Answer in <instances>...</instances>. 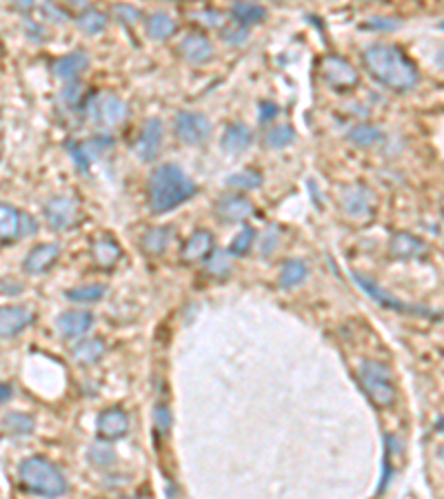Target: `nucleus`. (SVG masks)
Returning a JSON list of instances; mask_svg holds the SVG:
<instances>
[{
	"label": "nucleus",
	"instance_id": "nucleus-1",
	"mask_svg": "<svg viewBox=\"0 0 444 499\" xmlns=\"http://www.w3.org/2000/svg\"><path fill=\"white\" fill-rule=\"evenodd\" d=\"M364 64L377 83L394 91H407L417 83L415 64L404 56V51L396 45L377 43L364 49Z\"/></svg>",
	"mask_w": 444,
	"mask_h": 499
},
{
	"label": "nucleus",
	"instance_id": "nucleus-14",
	"mask_svg": "<svg viewBox=\"0 0 444 499\" xmlns=\"http://www.w3.org/2000/svg\"><path fill=\"white\" fill-rule=\"evenodd\" d=\"M111 147V138L107 136H98V138H91V140H85L81 144H69V151L74 153L76 157V162L81 169H87L94 160H98V157L107 151Z\"/></svg>",
	"mask_w": 444,
	"mask_h": 499
},
{
	"label": "nucleus",
	"instance_id": "nucleus-32",
	"mask_svg": "<svg viewBox=\"0 0 444 499\" xmlns=\"http://www.w3.org/2000/svg\"><path fill=\"white\" fill-rule=\"evenodd\" d=\"M169 227H155V229H149L145 233V238H142V246H145L147 253H162L165 246L169 244Z\"/></svg>",
	"mask_w": 444,
	"mask_h": 499
},
{
	"label": "nucleus",
	"instance_id": "nucleus-4",
	"mask_svg": "<svg viewBox=\"0 0 444 499\" xmlns=\"http://www.w3.org/2000/svg\"><path fill=\"white\" fill-rule=\"evenodd\" d=\"M360 382L362 388L367 393V398L377 406V409H387L396 402V382L391 375L389 366L375 360H364L360 366Z\"/></svg>",
	"mask_w": 444,
	"mask_h": 499
},
{
	"label": "nucleus",
	"instance_id": "nucleus-9",
	"mask_svg": "<svg viewBox=\"0 0 444 499\" xmlns=\"http://www.w3.org/2000/svg\"><path fill=\"white\" fill-rule=\"evenodd\" d=\"M34 322L27 307H0V337H14Z\"/></svg>",
	"mask_w": 444,
	"mask_h": 499
},
{
	"label": "nucleus",
	"instance_id": "nucleus-2",
	"mask_svg": "<svg viewBox=\"0 0 444 499\" xmlns=\"http://www.w3.org/2000/svg\"><path fill=\"white\" fill-rule=\"evenodd\" d=\"M195 195L193 180L178 164H162L149 178V202L155 213L172 211Z\"/></svg>",
	"mask_w": 444,
	"mask_h": 499
},
{
	"label": "nucleus",
	"instance_id": "nucleus-27",
	"mask_svg": "<svg viewBox=\"0 0 444 499\" xmlns=\"http://www.w3.org/2000/svg\"><path fill=\"white\" fill-rule=\"evenodd\" d=\"M231 16L236 18V24L247 27V24L263 20L267 16V9L260 5H254V3H236L231 7Z\"/></svg>",
	"mask_w": 444,
	"mask_h": 499
},
{
	"label": "nucleus",
	"instance_id": "nucleus-23",
	"mask_svg": "<svg viewBox=\"0 0 444 499\" xmlns=\"http://www.w3.org/2000/svg\"><path fill=\"white\" fill-rule=\"evenodd\" d=\"M20 235V211L11 204L0 202V242L14 240Z\"/></svg>",
	"mask_w": 444,
	"mask_h": 499
},
{
	"label": "nucleus",
	"instance_id": "nucleus-25",
	"mask_svg": "<svg viewBox=\"0 0 444 499\" xmlns=\"http://www.w3.org/2000/svg\"><path fill=\"white\" fill-rule=\"evenodd\" d=\"M349 140L356 147H375V144L384 142V134L373 125H356L349 131Z\"/></svg>",
	"mask_w": 444,
	"mask_h": 499
},
{
	"label": "nucleus",
	"instance_id": "nucleus-12",
	"mask_svg": "<svg viewBox=\"0 0 444 499\" xmlns=\"http://www.w3.org/2000/svg\"><path fill=\"white\" fill-rule=\"evenodd\" d=\"M60 255V246L58 244H38L34 246L29 255L25 258L22 262V269L27 271L29 275H41L45 271H49L54 267V262Z\"/></svg>",
	"mask_w": 444,
	"mask_h": 499
},
{
	"label": "nucleus",
	"instance_id": "nucleus-45",
	"mask_svg": "<svg viewBox=\"0 0 444 499\" xmlns=\"http://www.w3.org/2000/svg\"><path fill=\"white\" fill-rule=\"evenodd\" d=\"M278 113V107L276 104H269V102H265L263 104V111H260V120H269L271 115H276Z\"/></svg>",
	"mask_w": 444,
	"mask_h": 499
},
{
	"label": "nucleus",
	"instance_id": "nucleus-20",
	"mask_svg": "<svg viewBox=\"0 0 444 499\" xmlns=\"http://www.w3.org/2000/svg\"><path fill=\"white\" fill-rule=\"evenodd\" d=\"M391 255L400 258V260H409V258H417L424 253V242L420 238H415L411 233H396L391 238Z\"/></svg>",
	"mask_w": 444,
	"mask_h": 499
},
{
	"label": "nucleus",
	"instance_id": "nucleus-48",
	"mask_svg": "<svg viewBox=\"0 0 444 499\" xmlns=\"http://www.w3.org/2000/svg\"><path fill=\"white\" fill-rule=\"evenodd\" d=\"M123 499H147V497H142V495H134V497H123Z\"/></svg>",
	"mask_w": 444,
	"mask_h": 499
},
{
	"label": "nucleus",
	"instance_id": "nucleus-29",
	"mask_svg": "<svg viewBox=\"0 0 444 499\" xmlns=\"http://www.w3.org/2000/svg\"><path fill=\"white\" fill-rule=\"evenodd\" d=\"M147 31H149L151 38H155V41H165V38L176 34V20L169 14L158 11V14H153L147 20Z\"/></svg>",
	"mask_w": 444,
	"mask_h": 499
},
{
	"label": "nucleus",
	"instance_id": "nucleus-16",
	"mask_svg": "<svg viewBox=\"0 0 444 499\" xmlns=\"http://www.w3.org/2000/svg\"><path fill=\"white\" fill-rule=\"evenodd\" d=\"M87 67H89V58L85 51H74V54H67L51 62V73L60 78V80H74V78L81 76Z\"/></svg>",
	"mask_w": 444,
	"mask_h": 499
},
{
	"label": "nucleus",
	"instance_id": "nucleus-19",
	"mask_svg": "<svg viewBox=\"0 0 444 499\" xmlns=\"http://www.w3.org/2000/svg\"><path fill=\"white\" fill-rule=\"evenodd\" d=\"M345 209L349 216L354 218H362V216H369L371 209H373V193L367 187H351L345 193Z\"/></svg>",
	"mask_w": 444,
	"mask_h": 499
},
{
	"label": "nucleus",
	"instance_id": "nucleus-37",
	"mask_svg": "<svg viewBox=\"0 0 444 499\" xmlns=\"http://www.w3.org/2000/svg\"><path fill=\"white\" fill-rule=\"evenodd\" d=\"M260 180L263 178H260L258 171H254V169H244V171H240V174L229 176L227 185L229 187H240V189H254V187L260 185Z\"/></svg>",
	"mask_w": 444,
	"mask_h": 499
},
{
	"label": "nucleus",
	"instance_id": "nucleus-22",
	"mask_svg": "<svg viewBox=\"0 0 444 499\" xmlns=\"http://www.w3.org/2000/svg\"><path fill=\"white\" fill-rule=\"evenodd\" d=\"M104 342L100 337H89V339H81L74 349H71V356L76 362L81 364H96L102 356H104Z\"/></svg>",
	"mask_w": 444,
	"mask_h": 499
},
{
	"label": "nucleus",
	"instance_id": "nucleus-11",
	"mask_svg": "<svg viewBox=\"0 0 444 499\" xmlns=\"http://www.w3.org/2000/svg\"><path fill=\"white\" fill-rule=\"evenodd\" d=\"M160 140H162V122L158 118H151V120H147L145 129H142V134L136 142V155L145 162L153 160V157L158 155Z\"/></svg>",
	"mask_w": 444,
	"mask_h": 499
},
{
	"label": "nucleus",
	"instance_id": "nucleus-10",
	"mask_svg": "<svg viewBox=\"0 0 444 499\" xmlns=\"http://www.w3.org/2000/svg\"><path fill=\"white\" fill-rule=\"evenodd\" d=\"M96 428L102 440H120L129 430V417L120 409H107L98 415Z\"/></svg>",
	"mask_w": 444,
	"mask_h": 499
},
{
	"label": "nucleus",
	"instance_id": "nucleus-49",
	"mask_svg": "<svg viewBox=\"0 0 444 499\" xmlns=\"http://www.w3.org/2000/svg\"><path fill=\"white\" fill-rule=\"evenodd\" d=\"M440 457L444 459V449H440Z\"/></svg>",
	"mask_w": 444,
	"mask_h": 499
},
{
	"label": "nucleus",
	"instance_id": "nucleus-39",
	"mask_svg": "<svg viewBox=\"0 0 444 499\" xmlns=\"http://www.w3.org/2000/svg\"><path fill=\"white\" fill-rule=\"evenodd\" d=\"M153 417H155V426H158V430L160 433H169V426H172V413H169V409H167L165 404L155 406Z\"/></svg>",
	"mask_w": 444,
	"mask_h": 499
},
{
	"label": "nucleus",
	"instance_id": "nucleus-43",
	"mask_svg": "<svg viewBox=\"0 0 444 499\" xmlns=\"http://www.w3.org/2000/svg\"><path fill=\"white\" fill-rule=\"evenodd\" d=\"M116 14L120 16L123 22H136L140 18V11L134 9V7H127V5H120V7H116Z\"/></svg>",
	"mask_w": 444,
	"mask_h": 499
},
{
	"label": "nucleus",
	"instance_id": "nucleus-15",
	"mask_svg": "<svg viewBox=\"0 0 444 499\" xmlns=\"http://www.w3.org/2000/svg\"><path fill=\"white\" fill-rule=\"evenodd\" d=\"M354 278H356V282L364 288V291H367L373 300H377L380 302L382 307H387V309H391V311H398V313H422V315H429V311H424V309H415V307H409V304H404V302H400V300H396V297H391L387 291H382L380 286H377L375 282H371L369 278H364V275H360V273H354Z\"/></svg>",
	"mask_w": 444,
	"mask_h": 499
},
{
	"label": "nucleus",
	"instance_id": "nucleus-30",
	"mask_svg": "<svg viewBox=\"0 0 444 499\" xmlns=\"http://www.w3.org/2000/svg\"><path fill=\"white\" fill-rule=\"evenodd\" d=\"M94 258L102 269H109L120 260V246L116 244L113 240L104 238V240L94 244Z\"/></svg>",
	"mask_w": 444,
	"mask_h": 499
},
{
	"label": "nucleus",
	"instance_id": "nucleus-35",
	"mask_svg": "<svg viewBox=\"0 0 444 499\" xmlns=\"http://www.w3.org/2000/svg\"><path fill=\"white\" fill-rule=\"evenodd\" d=\"M102 295H104L102 284H87V286H78L67 291V297L74 302H98Z\"/></svg>",
	"mask_w": 444,
	"mask_h": 499
},
{
	"label": "nucleus",
	"instance_id": "nucleus-21",
	"mask_svg": "<svg viewBox=\"0 0 444 499\" xmlns=\"http://www.w3.org/2000/svg\"><path fill=\"white\" fill-rule=\"evenodd\" d=\"M211 251H214V235L209 231H195L187 240L185 248H182V260L195 262V260L209 258Z\"/></svg>",
	"mask_w": 444,
	"mask_h": 499
},
{
	"label": "nucleus",
	"instance_id": "nucleus-3",
	"mask_svg": "<svg viewBox=\"0 0 444 499\" xmlns=\"http://www.w3.org/2000/svg\"><path fill=\"white\" fill-rule=\"evenodd\" d=\"M18 475L22 486L34 495H41L45 499H56L67 493V479L62 472L49 462V459L34 455L22 459L18 468Z\"/></svg>",
	"mask_w": 444,
	"mask_h": 499
},
{
	"label": "nucleus",
	"instance_id": "nucleus-26",
	"mask_svg": "<svg viewBox=\"0 0 444 499\" xmlns=\"http://www.w3.org/2000/svg\"><path fill=\"white\" fill-rule=\"evenodd\" d=\"M307 273H309V269L303 260H286L282 265V271H280V286L293 288L300 282H305Z\"/></svg>",
	"mask_w": 444,
	"mask_h": 499
},
{
	"label": "nucleus",
	"instance_id": "nucleus-44",
	"mask_svg": "<svg viewBox=\"0 0 444 499\" xmlns=\"http://www.w3.org/2000/svg\"><path fill=\"white\" fill-rule=\"evenodd\" d=\"M225 38H227L229 43H244L247 29L244 27L240 29V24H236V29H225Z\"/></svg>",
	"mask_w": 444,
	"mask_h": 499
},
{
	"label": "nucleus",
	"instance_id": "nucleus-36",
	"mask_svg": "<svg viewBox=\"0 0 444 499\" xmlns=\"http://www.w3.org/2000/svg\"><path fill=\"white\" fill-rule=\"evenodd\" d=\"M254 240H256V231L251 227H244L236 238H233V242L229 246V253L231 255H244L251 248Z\"/></svg>",
	"mask_w": 444,
	"mask_h": 499
},
{
	"label": "nucleus",
	"instance_id": "nucleus-7",
	"mask_svg": "<svg viewBox=\"0 0 444 499\" xmlns=\"http://www.w3.org/2000/svg\"><path fill=\"white\" fill-rule=\"evenodd\" d=\"M91 118L102 127H116L127 118V104L113 94H102L91 104Z\"/></svg>",
	"mask_w": 444,
	"mask_h": 499
},
{
	"label": "nucleus",
	"instance_id": "nucleus-46",
	"mask_svg": "<svg viewBox=\"0 0 444 499\" xmlns=\"http://www.w3.org/2000/svg\"><path fill=\"white\" fill-rule=\"evenodd\" d=\"M7 400H11V386L0 382V404L7 402Z\"/></svg>",
	"mask_w": 444,
	"mask_h": 499
},
{
	"label": "nucleus",
	"instance_id": "nucleus-38",
	"mask_svg": "<svg viewBox=\"0 0 444 499\" xmlns=\"http://www.w3.org/2000/svg\"><path fill=\"white\" fill-rule=\"evenodd\" d=\"M229 271V255L222 251H211L207 258V273L211 275H225Z\"/></svg>",
	"mask_w": 444,
	"mask_h": 499
},
{
	"label": "nucleus",
	"instance_id": "nucleus-18",
	"mask_svg": "<svg viewBox=\"0 0 444 499\" xmlns=\"http://www.w3.org/2000/svg\"><path fill=\"white\" fill-rule=\"evenodd\" d=\"M216 211L222 222H242L249 216H254V204L247 198H240V195H231V198L218 202Z\"/></svg>",
	"mask_w": 444,
	"mask_h": 499
},
{
	"label": "nucleus",
	"instance_id": "nucleus-24",
	"mask_svg": "<svg viewBox=\"0 0 444 499\" xmlns=\"http://www.w3.org/2000/svg\"><path fill=\"white\" fill-rule=\"evenodd\" d=\"M251 144V131L244 125H231L227 127L225 136H222V147L231 153H242L244 149H249Z\"/></svg>",
	"mask_w": 444,
	"mask_h": 499
},
{
	"label": "nucleus",
	"instance_id": "nucleus-33",
	"mask_svg": "<svg viewBox=\"0 0 444 499\" xmlns=\"http://www.w3.org/2000/svg\"><path fill=\"white\" fill-rule=\"evenodd\" d=\"M78 27H81L83 31L87 34H98L102 31L104 27H107V16L100 14V11L96 9H85L81 16H78Z\"/></svg>",
	"mask_w": 444,
	"mask_h": 499
},
{
	"label": "nucleus",
	"instance_id": "nucleus-5",
	"mask_svg": "<svg viewBox=\"0 0 444 499\" xmlns=\"http://www.w3.org/2000/svg\"><path fill=\"white\" fill-rule=\"evenodd\" d=\"M45 218L56 231L71 229L81 222V206L74 198L67 195H56L45 204Z\"/></svg>",
	"mask_w": 444,
	"mask_h": 499
},
{
	"label": "nucleus",
	"instance_id": "nucleus-42",
	"mask_svg": "<svg viewBox=\"0 0 444 499\" xmlns=\"http://www.w3.org/2000/svg\"><path fill=\"white\" fill-rule=\"evenodd\" d=\"M38 231V222L32 213H20V235H34Z\"/></svg>",
	"mask_w": 444,
	"mask_h": 499
},
{
	"label": "nucleus",
	"instance_id": "nucleus-31",
	"mask_svg": "<svg viewBox=\"0 0 444 499\" xmlns=\"http://www.w3.org/2000/svg\"><path fill=\"white\" fill-rule=\"evenodd\" d=\"M87 457H89V462L94 464L96 468H109V466H113L116 462H118V455H116V451L111 449L109 444H104V442H98L94 446H89Z\"/></svg>",
	"mask_w": 444,
	"mask_h": 499
},
{
	"label": "nucleus",
	"instance_id": "nucleus-28",
	"mask_svg": "<svg viewBox=\"0 0 444 499\" xmlns=\"http://www.w3.org/2000/svg\"><path fill=\"white\" fill-rule=\"evenodd\" d=\"M36 422H34V417L27 415V413H9L3 417V428L5 433H9V435H29V433L34 430Z\"/></svg>",
	"mask_w": 444,
	"mask_h": 499
},
{
	"label": "nucleus",
	"instance_id": "nucleus-17",
	"mask_svg": "<svg viewBox=\"0 0 444 499\" xmlns=\"http://www.w3.org/2000/svg\"><path fill=\"white\" fill-rule=\"evenodd\" d=\"M180 54L185 56L189 62H204L214 56V45L209 41L207 36H200V34H189L182 38L180 43Z\"/></svg>",
	"mask_w": 444,
	"mask_h": 499
},
{
	"label": "nucleus",
	"instance_id": "nucleus-47",
	"mask_svg": "<svg viewBox=\"0 0 444 499\" xmlns=\"http://www.w3.org/2000/svg\"><path fill=\"white\" fill-rule=\"evenodd\" d=\"M436 430H438V433H442V435H444V417H440V419H438Z\"/></svg>",
	"mask_w": 444,
	"mask_h": 499
},
{
	"label": "nucleus",
	"instance_id": "nucleus-13",
	"mask_svg": "<svg viewBox=\"0 0 444 499\" xmlns=\"http://www.w3.org/2000/svg\"><path fill=\"white\" fill-rule=\"evenodd\" d=\"M91 326H94V315L89 311L74 309L58 315V331L64 337H83Z\"/></svg>",
	"mask_w": 444,
	"mask_h": 499
},
{
	"label": "nucleus",
	"instance_id": "nucleus-40",
	"mask_svg": "<svg viewBox=\"0 0 444 499\" xmlns=\"http://www.w3.org/2000/svg\"><path fill=\"white\" fill-rule=\"evenodd\" d=\"M400 20H394V18H371L364 27L367 29H382V31H394L398 29Z\"/></svg>",
	"mask_w": 444,
	"mask_h": 499
},
{
	"label": "nucleus",
	"instance_id": "nucleus-8",
	"mask_svg": "<svg viewBox=\"0 0 444 499\" xmlns=\"http://www.w3.org/2000/svg\"><path fill=\"white\" fill-rule=\"evenodd\" d=\"M322 73L324 80L335 89H349L358 83V71L354 64L338 56H326L322 60Z\"/></svg>",
	"mask_w": 444,
	"mask_h": 499
},
{
	"label": "nucleus",
	"instance_id": "nucleus-50",
	"mask_svg": "<svg viewBox=\"0 0 444 499\" xmlns=\"http://www.w3.org/2000/svg\"><path fill=\"white\" fill-rule=\"evenodd\" d=\"M440 29H444V22H440Z\"/></svg>",
	"mask_w": 444,
	"mask_h": 499
},
{
	"label": "nucleus",
	"instance_id": "nucleus-6",
	"mask_svg": "<svg viewBox=\"0 0 444 499\" xmlns=\"http://www.w3.org/2000/svg\"><path fill=\"white\" fill-rule=\"evenodd\" d=\"M176 134L185 144H200L211 134V125L202 113L182 111L176 118Z\"/></svg>",
	"mask_w": 444,
	"mask_h": 499
},
{
	"label": "nucleus",
	"instance_id": "nucleus-41",
	"mask_svg": "<svg viewBox=\"0 0 444 499\" xmlns=\"http://www.w3.org/2000/svg\"><path fill=\"white\" fill-rule=\"evenodd\" d=\"M276 244H278V231L271 227V229L263 235V244H260V248H263V255H269L273 248H276Z\"/></svg>",
	"mask_w": 444,
	"mask_h": 499
},
{
	"label": "nucleus",
	"instance_id": "nucleus-34",
	"mask_svg": "<svg viewBox=\"0 0 444 499\" xmlns=\"http://www.w3.org/2000/svg\"><path fill=\"white\" fill-rule=\"evenodd\" d=\"M296 140V131L289 125H278V127H271L269 134L265 138V142L273 149H282L286 144H291Z\"/></svg>",
	"mask_w": 444,
	"mask_h": 499
}]
</instances>
